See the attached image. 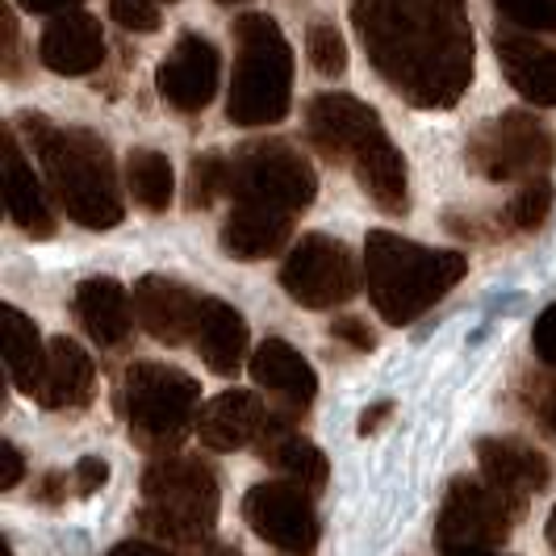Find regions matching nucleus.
I'll list each match as a JSON object with an SVG mask.
<instances>
[{"label": "nucleus", "mask_w": 556, "mask_h": 556, "mask_svg": "<svg viewBox=\"0 0 556 556\" xmlns=\"http://www.w3.org/2000/svg\"><path fill=\"white\" fill-rule=\"evenodd\" d=\"M352 167H356L361 189L377 201V210H386V214H406V210H410L406 160H402V151H397L386 135L377 142H368L361 155L352 160Z\"/></svg>", "instance_id": "393cba45"}, {"label": "nucleus", "mask_w": 556, "mask_h": 556, "mask_svg": "<svg viewBox=\"0 0 556 556\" xmlns=\"http://www.w3.org/2000/svg\"><path fill=\"white\" fill-rule=\"evenodd\" d=\"M506 22L519 29H544L556 34V0H494Z\"/></svg>", "instance_id": "2f4dec72"}, {"label": "nucleus", "mask_w": 556, "mask_h": 556, "mask_svg": "<svg viewBox=\"0 0 556 556\" xmlns=\"http://www.w3.org/2000/svg\"><path fill=\"white\" fill-rule=\"evenodd\" d=\"M318 193V176L306 164V155H298L289 142L264 139L248 142L235 160H230V197L251 201V205H268L280 214H302Z\"/></svg>", "instance_id": "0eeeda50"}, {"label": "nucleus", "mask_w": 556, "mask_h": 556, "mask_svg": "<svg viewBox=\"0 0 556 556\" xmlns=\"http://www.w3.org/2000/svg\"><path fill=\"white\" fill-rule=\"evenodd\" d=\"M0 460H4V477H0V485L4 490H13V485H22V473H26V465H22V452L13 444L0 447Z\"/></svg>", "instance_id": "4c0bfd02"}, {"label": "nucleus", "mask_w": 556, "mask_h": 556, "mask_svg": "<svg viewBox=\"0 0 556 556\" xmlns=\"http://www.w3.org/2000/svg\"><path fill=\"white\" fill-rule=\"evenodd\" d=\"M172 548H164V544H147V540H122L117 548H113L110 556H167Z\"/></svg>", "instance_id": "58836bf2"}, {"label": "nucleus", "mask_w": 556, "mask_h": 556, "mask_svg": "<svg viewBox=\"0 0 556 556\" xmlns=\"http://www.w3.org/2000/svg\"><path fill=\"white\" fill-rule=\"evenodd\" d=\"M280 285L285 293L306 309H331L356 298L361 289V268L348 243L331 235H306L280 264Z\"/></svg>", "instance_id": "1a4fd4ad"}, {"label": "nucleus", "mask_w": 556, "mask_h": 556, "mask_svg": "<svg viewBox=\"0 0 556 556\" xmlns=\"http://www.w3.org/2000/svg\"><path fill=\"white\" fill-rule=\"evenodd\" d=\"M110 17L130 34H155L164 26L160 4H151V0H110Z\"/></svg>", "instance_id": "473e14b6"}, {"label": "nucleus", "mask_w": 556, "mask_h": 556, "mask_svg": "<svg viewBox=\"0 0 556 556\" xmlns=\"http://www.w3.org/2000/svg\"><path fill=\"white\" fill-rule=\"evenodd\" d=\"M0 29H4V38H0L4 42V72L17 76V22H13V9L9 4L0 9Z\"/></svg>", "instance_id": "e433bc0d"}, {"label": "nucleus", "mask_w": 556, "mask_h": 556, "mask_svg": "<svg viewBox=\"0 0 556 556\" xmlns=\"http://www.w3.org/2000/svg\"><path fill=\"white\" fill-rule=\"evenodd\" d=\"M306 59L318 76H343L348 72V47L334 26H309L306 29Z\"/></svg>", "instance_id": "c756f323"}, {"label": "nucleus", "mask_w": 556, "mask_h": 556, "mask_svg": "<svg viewBox=\"0 0 556 556\" xmlns=\"http://www.w3.org/2000/svg\"><path fill=\"white\" fill-rule=\"evenodd\" d=\"M502 59V72L510 88L528 101V105H556V51L535 42L531 34H515V29H498L494 38Z\"/></svg>", "instance_id": "a211bd4d"}, {"label": "nucleus", "mask_w": 556, "mask_h": 556, "mask_svg": "<svg viewBox=\"0 0 556 556\" xmlns=\"http://www.w3.org/2000/svg\"><path fill=\"white\" fill-rule=\"evenodd\" d=\"M293 105V51L268 13L235 17V67L226 117L235 126H277Z\"/></svg>", "instance_id": "39448f33"}, {"label": "nucleus", "mask_w": 556, "mask_h": 556, "mask_svg": "<svg viewBox=\"0 0 556 556\" xmlns=\"http://www.w3.org/2000/svg\"><path fill=\"white\" fill-rule=\"evenodd\" d=\"M126 189L130 197L139 201L147 214H164L167 205H172V193H176V176H172V164H167V155L160 151H130V160H126Z\"/></svg>", "instance_id": "cd10ccee"}, {"label": "nucleus", "mask_w": 556, "mask_h": 556, "mask_svg": "<svg viewBox=\"0 0 556 556\" xmlns=\"http://www.w3.org/2000/svg\"><path fill=\"white\" fill-rule=\"evenodd\" d=\"M22 126L34 135V147L42 155L47 180H51V193L72 223L88 226V230H110L126 218L113 155L101 135L55 130L42 117H22Z\"/></svg>", "instance_id": "f03ea898"}, {"label": "nucleus", "mask_w": 556, "mask_h": 556, "mask_svg": "<svg viewBox=\"0 0 556 556\" xmlns=\"http://www.w3.org/2000/svg\"><path fill=\"white\" fill-rule=\"evenodd\" d=\"M223 80V55L205 34H185L155 72V88L172 110L201 113Z\"/></svg>", "instance_id": "ddd939ff"}, {"label": "nucleus", "mask_w": 556, "mask_h": 556, "mask_svg": "<svg viewBox=\"0 0 556 556\" xmlns=\"http://www.w3.org/2000/svg\"><path fill=\"white\" fill-rule=\"evenodd\" d=\"M531 343H535V356L556 368V306H548L544 314H540V318H535Z\"/></svg>", "instance_id": "f704fd0d"}, {"label": "nucleus", "mask_w": 556, "mask_h": 556, "mask_svg": "<svg viewBox=\"0 0 556 556\" xmlns=\"http://www.w3.org/2000/svg\"><path fill=\"white\" fill-rule=\"evenodd\" d=\"M0 147H4V210H9V218L22 226L29 239H51L55 235V214L47 205V193H42L34 167H29V160L22 155V147L9 130H4Z\"/></svg>", "instance_id": "5701e85b"}, {"label": "nucleus", "mask_w": 556, "mask_h": 556, "mask_svg": "<svg viewBox=\"0 0 556 556\" xmlns=\"http://www.w3.org/2000/svg\"><path fill=\"white\" fill-rule=\"evenodd\" d=\"M331 334L334 339H343V343H352L356 352H372V348H377V334L368 331L361 318H334Z\"/></svg>", "instance_id": "c9c22d12"}, {"label": "nucleus", "mask_w": 556, "mask_h": 556, "mask_svg": "<svg viewBox=\"0 0 556 556\" xmlns=\"http://www.w3.org/2000/svg\"><path fill=\"white\" fill-rule=\"evenodd\" d=\"M76 318H80V327L88 331L92 343H101V348H126L130 327H135V318H130V293L122 289V280L113 277L80 280V289H76Z\"/></svg>", "instance_id": "4be33fe9"}, {"label": "nucleus", "mask_w": 556, "mask_h": 556, "mask_svg": "<svg viewBox=\"0 0 556 556\" xmlns=\"http://www.w3.org/2000/svg\"><path fill=\"white\" fill-rule=\"evenodd\" d=\"M306 135L327 160H356L368 142L386 135L377 110L348 92H318L306 105Z\"/></svg>", "instance_id": "f8f14e48"}, {"label": "nucleus", "mask_w": 556, "mask_h": 556, "mask_svg": "<svg viewBox=\"0 0 556 556\" xmlns=\"http://www.w3.org/2000/svg\"><path fill=\"white\" fill-rule=\"evenodd\" d=\"M0 339H4L9 381L34 397L38 386H42V372H47V343H42L38 327L17 306H4L0 309Z\"/></svg>", "instance_id": "a878e982"}, {"label": "nucleus", "mask_w": 556, "mask_h": 556, "mask_svg": "<svg viewBox=\"0 0 556 556\" xmlns=\"http://www.w3.org/2000/svg\"><path fill=\"white\" fill-rule=\"evenodd\" d=\"M142 531L172 553L197 556L218 523V477L197 456H164L142 473Z\"/></svg>", "instance_id": "20e7f679"}, {"label": "nucleus", "mask_w": 556, "mask_h": 556, "mask_svg": "<svg viewBox=\"0 0 556 556\" xmlns=\"http://www.w3.org/2000/svg\"><path fill=\"white\" fill-rule=\"evenodd\" d=\"M260 456L280 469V473L289 477V481H298L302 490L309 494H318L327 481H331V465H327V456H323V447L302 440V435H293V431H273L264 444H260Z\"/></svg>", "instance_id": "bb28decb"}, {"label": "nucleus", "mask_w": 556, "mask_h": 556, "mask_svg": "<svg viewBox=\"0 0 556 556\" xmlns=\"http://www.w3.org/2000/svg\"><path fill=\"white\" fill-rule=\"evenodd\" d=\"M4 556H13V553H9V544H4Z\"/></svg>", "instance_id": "09e8293b"}, {"label": "nucleus", "mask_w": 556, "mask_h": 556, "mask_svg": "<svg viewBox=\"0 0 556 556\" xmlns=\"http://www.w3.org/2000/svg\"><path fill=\"white\" fill-rule=\"evenodd\" d=\"M393 410V402H377V406H368L361 415V435H368V431H377L381 422H386V415Z\"/></svg>", "instance_id": "a19ab883"}, {"label": "nucleus", "mask_w": 556, "mask_h": 556, "mask_svg": "<svg viewBox=\"0 0 556 556\" xmlns=\"http://www.w3.org/2000/svg\"><path fill=\"white\" fill-rule=\"evenodd\" d=\"M226 193H230V160H223L218 151L193 155V164H189V189H185L189 210H210Z\"/></svg>", "instance_id": "c85d7f7f"}, {"label": "nucleus", "mask_w": 556, "mask_h": 556, "mask_svg": "<svg viewBox=\"0 0 556 556\" xmlns=\"http://www.w3.org/2000/svg\"><path fill=\"white\" fill-rule=\"evenodd\" d=\"M306 494L309 490H302L298 481H260L243 498V519L264 544H273L280 553L309 556L318 548L323 528Z\"/></svg>", "instance_id": "9d476101"}, {"label": "nucleus", "mask_w": 556, "mask_h": 556, "mask_svg": "<svg viewBox=\"0 0 556 556\" xmlns=\"http://www.w3.org/2000/svg\"><path fill=\"white\" fill-rule=\"evenodd\" d=\"M289 239H293V214L251 201H235L230 218L223 223V251L235 260H268L285 251Z\"/></svg>", "instance_id": "412c9836"}, {"label": "nucleus", "mask_w": 556, "mask_h": 556, "mask_svg": "<svg viewBox=\"0 0 556 556\" xmlns=\"http://www.w3.org/2000/svg\"><path fill=\"white\" fill-rule=\"evenodd\" d=\"M105 481H110V465H105L101 456H84L80 465L72 469V485H76V494H80V498H92Z\"/></svg>", "instance_id": "72a5a7b5"}, {"label": "nucleus", "mask_w": 556, "mask_h": 556, "mask_svg": "<svg viewBox=\"0 0 556 556\" xmlns=\"http://www.w3.org/2000/svg\"><path fill=\"white\" fill-rule=\"evenodd\" d=\"M92 393H97L92 356L76 339H63V334L51 339L47 343V372H42V386L34 393V402L47 410H80L92 402Z\"/></svg>", "instance_id": "f3484780"}, {"label": "nucleus", "mask_w": 556, "mask_h": 556, "mask_svg": "<svg viewBox=\"0 0 556 556\" xmlns=\"http://www.w3.org/2000/svg\"><path fill=\"white\" fill-rule=\"evenodd\" d=\"M352 26L381 80L415 110H452L473 80L465 0H352Z\"/></svg>", "instance_id": "f257e3e1"}, {"label": "nucleus", "mask_w": 556, "mask_h": 556, "mask_svg": "<svg viewBox=\"0 0 556 556\" xmlns=\"http://www.w3.org/2000/svg\"><path fill=\"white\" fill-rule=\"evenodd\" d=\"M548 210H553V185L544 180V176H531L528 185L515 193L510 201V226H519V230H535V226H544L548 218Z\"/></svg>", "instance_id": "7c9ffc66"}, {"label": "nucleus", "mask_w": 556, "mask_h": 556, "mask_svg": "<svg viewBox=\"0 0 556 556\" xmlns=\"http://www.w3.org/2000/svg\"><path fill=\"white\" fill-rule=\"evenodd\" d=\"M38 55L55 76H88V72H97L101 59H105L101 22L92 13H84V9L59 13V17H51V26L42 29Z\"/></svg>", "instance_id": "dca6fc26"}, {"label": "nucleus", "mask_w": 556, "mask_h": 556, "mask_svg": "<svg viewBox=\"0 0 556 556\" xmlns=\"http://www.w3.org/2000/svg\"><path fill=\"white\" fill-rule=\"evenodd\" d=\"M444 556H506L490 544H456V548H444Z\"/></svg>", "instance_id": "79ce46f5"}, {"label": "nucleus", "mask_w": 556, "mask_h": 556, "mask_svg": "<svg viewBox=\"0 0 556 556\" xmlns=\"http://www.w3.org/2000/svg\"><path fill=\"white\" fill-rule=\"evenodd\" d=\"M197 381L172 364H130L122 377L117 406L130 435L151 452H176L197 418Z\"/></svg>", "instance_id": "423d86ee"}, {"label": "nucleus", "mask_w": 556, "mask_h": 556, "mask_svg": "<svg viewBox=\"0 0 556 556\" xmlns=\"http://www.w3.org/2000/svg\"><path fill=\"white\" fill-rule=\"evenodd\" d=\"M544 427H548V431L556 435V393L548 397V406H544Z\"/></svg>", "instance_id": "c03bdc74"}, {"label": "nucleus", "mask_w": 556, "mask_h": 556, "mask_svg": "<svg viewBox=\"0 0 556 556\" xmlns=\"http://www.w3.org/2000/svg\"><path fill=\"white\" fill-rule=\"evenodd\" d=\"M201 556H243L239 548H205Z\"/></svg>", "instance_id": "a18cd8bd"}, {"label": "nucleus", "mask_w": 556, "mask_h": 556, "mask_svg": "<svg viewBox=\"0 0 556 556\" xmlns=\"http://www.w3.org/2000/svg\"><path fill=\"white\" fill-rule=\"evenodd\" d=\"M223 4H248V0H223Z\"/></svg>", "instance_id": "de8ad7c7"}, {"label": "nucleus", "mask_w": 556, "mask_h": 556, "mask_svg": "<svg viewBox=\"0 0 556 556\" xmlns=\"http://www.w3.org/2000/svg\"><path fill=\"white\" fill-rule=\"evenodd\" d=\"M38 498H42V502H59V498H63V477H59V473H47L42 490H38Z\"/></svg>", "instance_id": "37998d69"}, {"label": "nucleus", "mask_w": 556, "mask_h": 556, "mask_svg": "<svg viewBox=\"0 0 556 556\" xmlns=\"http://www.w3.org/2000/svg\"><path fill=\"white\" fill-rule=\"evenodd\" d=\"M477 460H481V477L510 502H523L548 485V460L523 440H481Z\"/></svg>", "instance_id": "6ab92c4d"}, {"label": "nucleus", "mask_w": 556, "mask_h": 556, "mask_svg": "<svg viewBox=\"0 0 556 556\" xmlns=\"http://www.w3.org/2000/svg\"><path fill=\"white\" fill-rule=\"evenodd\" d=\"M251 381L280 397L289 410H306L318 393V377L306 364L298 348H289L285 339H264L251 352Z\"/></svg>", "instance_id": "aec40b11"}, {"label": "nucleus", "mask_w": 556, "mask_h": 556, "mask_svg": "<svg viewBox=\"0 0 556 556\" xmlns=\"http://www.w3.org/2000/svg\"><path fill=\"white\" fill-rule=\"evenodd\" d=\"M465 273L469 264L460 251L418 248L390 230H372L364 239V289L377 314L393 327H406L418 314H427L447 289L460 285Z\"/></svg>", "instance_id": "7ed1b4c3"}, {"label": "nucleus", "mask_w": 556, "mask_h": 556, "mask_svg": "<svg viewBox=\"0 0 556 556\" xmlns=\"http://www.w3.org/2000/svg\"><path fill=\"white\" fill-rule=\"evenodd\" d=\"M197 352L218 377H235L248 361V323L235 306L218 298L201 302V323H197Z\"/></svg>", "instance_id": "b1692460"}, {"label": "nucleus", "mask_w": 556, "mask_h": 556, "mask_svg": "<svg viewBox=\"0 0 556 556\" xmlns=\"http://www.w3.org/2000/svg\"><path fill=\"white\" fill-rule=\"evenodd\" d=\"M17 4L29 9V13H67V9H76L84 0H17Z\"/></svg>", "instance_id": "ea45409f"}, {"label": "nucleus", "mask_w": 556, "mask_h": 556, "mask_svg": "<svg viewBox=\"0 0 556 556\" xmlns=\"http://www.w3.org/2000/svg\"><path fill=\"white\" fill-rule=\"evenodd\" d=\"M277 431V418L251 390L218 393L201 415H197V440L210 452H239L248 444H264Z\"/></svg>", "instance_id": "4468645a"}, {"label": "nucleus", "mask_w": 556, "mask_h": 556, "mask_svg": "<svg viewBox=\"0 0 556 556\" xmlns=\"http://www.w3.org/2000/svg\"><path fill=\"white\" fill-rule=\"evenodd\" d=\"M135 318L151 339L160 343H185L197 334L201 323V302L180 285L167 277H142L135 285Z\"/></svg>", "instance_id": "2eb2a0df"}, {"label": "nucleus", "mask_w": 556, "mask_h": 556, "mask_svg": "<svg viewBox=\"0 0 556 556\" xmlns=\"http://www.w3.org/2000/svg\"><path fill=\"white\" fill-rule=\"evenodd\" d=\"M510 515L515 502L490 481H473V477H456L447 485V498L435 519V540L440 548H456V544H490L498 548L510 535Z\"/></svg>", "instance_id": "9b49d317"}, {"label": "nucleus", "mask_w": 556, "mask_h": 556, "mask_svg": "<svg viewBox=\"0 0 556 556\" xmlns=\"http://www.w3.org/2000/svg\"><path fill=\"white\" fill-rule=\"evenodd\" d=\"M548 544L556 548V506H553V519H548Z\"/></svg>", "instance_id": "49530a36"}, {"label": "nucleus", "mask_w": 556, "mask_h": 556, "mask_svg": "<svg viewBox=\"0 0 556 556\" xmlns=\"http://www.w3.org/2000/svg\"><path fill=\"white\" fill-rule=\"evenodd\" d=\"M469 160L485 180H531L553 167L556 135L531 110H510L477 130Z\"/></svg>", "instance_id": "6e6552de"}]
</instances>
